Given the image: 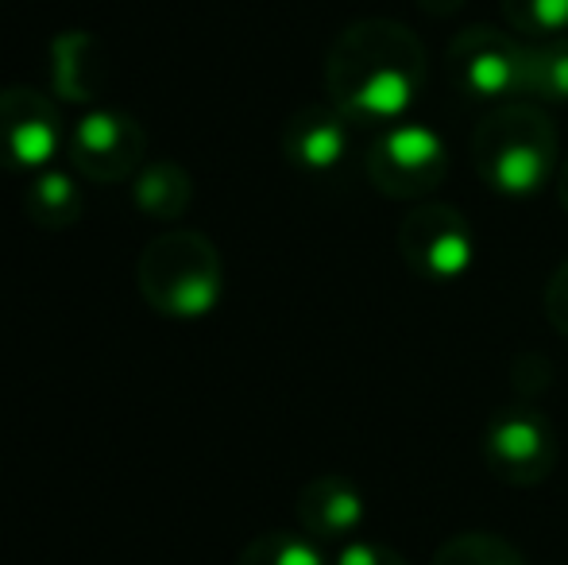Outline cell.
I'll return each instance as SVG.
<instances>
[{"instance_id":"7a4b0ae2","label":"cell","mask_w":568,"mask_h":565,"mask_svg":"<svg viewBox=\"0 0 568 565\" xmlns=\"http://www.w3.org/2000/svg\"><path fill=\"white\" fill-rule=\"evenodd\" d=\"M471 167L503 198H534L557 179L561 151L549 113L534 101H507L471 132Z\"/></svg>"},{"instance_id":"2e32d148","label":"cell","mask_w":568,"mask_h":565,"mask_svg":"<svg viewBox=\"0 0 568 565\" xmlns=\"http://www.w3.org/2000/svg\"><path fill=\"white\" fill-rule=\"evenodd\" d=\"M236 565H333L322 554V543L306 531H263L240 551Z\"/></svg>"},{"instance_id":"d6986e66","label":"cell","mask_w":568,"mask_h":565,"mask_svg":"<svg viewBox=\"0 0 568 565\" xmlns=\"http://www.w3.org/2000/svg\"><path fill=\"white\" fill-rule=\"evenodd\" d=\"M333 565H410L395 546L375 543V538H352V543L337 546Z\"/></svg>"},{"instance_id":"7402d4cb","label":"cell","mask_w":568,"mask_h":565,"mask_svg":"<svg viewBox=\"0 0 568 565\" xmlns=\"http://www.w3.org/2000/svg\"><path fill=\"white\" fill-rule=\"evenodd\" d=\"M557 198H561V205L568 213V159L561 163V171H557Z\"/></svg>"},{"instance_id":"5b68a950","label":"cell","mask_w":568,"mask_h":565,"mask_svg":"<svg viewBox=\"0 0 568 565\" xmlns=\"http://www.w3.org/2000/svg\"><path fill=\"white\" fill-rule=\"evenodd\" d=\"M398 256L418 280L456 283L476 264V233L449 202H418L398 225Z\"/></svg>"},{"instance_id":"ba28073f","label":"cell","mask_w":568,"mask_h":565,"mask_svg":"<svg viewBox=\"0 0 568 565\" xmlns=\"http://www.w3.org/2000/svg\"><path fill=\"white\" fill-rule=\"evenodd\" d=\"M67 151L78 179L109 186V182H124L143 171L148 132L124 109H90L70 132Z\"/></svg>"},{"instance_id":"ac0fdd59","label":"cell","mask_w":568,"mask_h":565,"mask_svg":"<svg viewBox=\"0 0 568 565\" xmlns=\"http://www.w3.org/2000/svg\"><path fill=\"white\" fill-rule=\"evenodd\" d=\"M503 16L526 39L568 36V0H503Z\"/></svg>"},{"instance_id":"ffe728a7","label":"cell","mask_w":568,"mask_h":565,"mask_svg":"<svg viewBox=\"0 0 568 565\" xmlns=\"http://www.w3.org/2000/svg\"><path fill=\"white\" fill-rule=\"evenodd\" d=\"M541 306H546V317L557 333L568 341V260L549 275L546 294H541Z\"/></svg>"},{"instance_id":"30bf717a","label":"cell","mask_w":568,"mask_h":565,"mask_svg":"<svg viewBox=\"0 0 568 565\" xmlns=\"http://www.w3.org/2000/svg\"><path fill=\"white\" fill-rule=\"evenodd\" d=\"M352 148V121L333 101L302 105L283 124V155L291 167L306 174H329L348 159Z\"/></svg>"},{"instance_id":"3957f363","label":"cell","mask_w":568,"mask_h":565,"mask_svg":"<svg viewBox=\"0 0 568 565\" xmlns=\"http://www.w3.org/2000/svg\"><path fill=\"white\" fill-rule=\"evenodd\" d=\"M135 283L155 314L194 322L217 310L225 294V268L210 236L194 229H171L140 252Z\"/></svg>"},{"instance_id":"4fadbf2b","label":"cell","mask_w":568,"mask_h":565,"mask_svg":"<svg viewBox=\"0 0 568 565\" xmlns=\"http://www.w3.org/2000/svg\"><path fill=\"white\" fill-rule=\"evenodd\" d=\"M523 98L534 105H568V36L526 39Z\"/></svg>"},{"instance_id":"44dd1931","label":"cell","mask_w":568,"mask_h":565,"mask_svg":"<svg viewBox=\"0 0 568 565\" xmlns=\"http://www.w3.org/2000/svg\"><path fill=\"white\" fill-rule=\"evenodd\" d=\"M418 4H422V12H429V16H453V12H460L464 0H418Z\"/></svg>"},{"instance_id":"52a82bcc","label":"cell","mask_w":568,"mask_h":565,"mask_svg":"<svg viewBox=\"0 0 568 565\" xmlns=\"http://www.w3.org/2000/svg\"><path fill=\"white\" fill-rule=\"evenodd\" d=\"M484 465L495 481L510 488H534L549 481L557 465V434L549 418L530 403L499 407L484 426Z\"/></svg>"},{"instance_id":"6da1fadb","label":"cell","mask_w":568,"mask_h":565,"mask_svg":"<svg viewBox=\"0 0 568 565\" xmlns=\"http://www.w3.org/2000/svg\"><path fill=\"white\" fill-rule=\"evenodd\" d=\"M429 74L422 39L398 20L348 23L325 59V93L352 124H395L418 101Z\"/></svg>"},{"instance_id":"5bb4252c","label":"cell","mask_w":568,"mask_h":565,"mask_svg":"<svg viewBox=\"0 0 568 565\" xmlns=\"http://www.w3.org/2000/svg\"><path fill=\"white\" fill-rule=\"evenodd\" d=\"M135 205L143 213L159 221H179L186 218L190 202H194V182H190L186 167L179 163H143V171L135 174V190H132Z\"/></svg>"},{"instance_id":"7c38bea8","label":"cell","mask_w":568,"mask_h":565,"mask_svg":"<svg viewBox=\"0 0 568 565\" xmlns=\"http://www.w3.org/2000/svg\"><path fill=\"white\" fill-rule=\"evenodd\" d=\"M51 78L54 90L67 101H93L105 82V59H101V43L90 31H67L59 43L51 47Z\"/></svg>"},{"instance_id":"9c48e42d","label":"cell","mask_w":568,"mask_h":565,"mask_svg":"<svg viewBox=\"0 0 568 565\" xmlns=\"http://www.w3.org/2000/svg\"><path fill=\"white\" fill-rule=\"evenodd\" d=\"M62 143V113L54 98L31 85L0 90V167L4 171H47Z\"/></svg>"},{"instance_id":"9a60e30c","label":"cell","mask_w":568,"mask_h":565,"mask_svg":"<svg viewBox=\"0 0 568 565\" xmlns=\"http://www.w3.org/2000/svg\"><path fill=\"white\" fill-rule=\"evenodd\" d=\"M23 210L39 229H70L85 210V194L74 174L39 171V179L23 194Z\"/></svg>"},{"instance_id":"e0dca14e","label":"cell","mask_w":568,"mask_h":565,"mask_svg":"<svg viewBox=\"0 0 568 565\" xmlns=\"http://www.w3.org/2000/svg\"><path fill=\"white\" fill-rule=\"evenodd\" d=\"M434 565H530V562L503 535L464 531V535H453L449 543H442V551L434 554Z\"/></svg>"},{"instance_id":"8992f818","label":"cell","mask_w":568,"mask_h":565,"mask_svg":"<svg viewBox=\"0 0 568 565\" xmlns=\"http://www.w3.org/2000/svg\"><path fill=\"white\" fill-rule=\"evenodd\" d=\"M449 78L468 101H523L526 43L495 23H471L449 43Z\"/></svg>"},{"instance_id":"277c9868","label":"cell","mask_w":568,"mask_h":565,"mask_svg":"<svg viewBox=\"0 0 568 565\" xmlns=\"http://www.w3.org/2000/svg\"><path fill=\"white\" fill-rule=\"evenodd\" d=\"M367 182L383 198L395 202H422L434 190H442L449 174V148L429 124L422 121H395L383 124V132L372 140L364 159Z\"/></svg>"},{"instance_id":"8fae6325","label":"cell","mask_w":568,"mask_h":565,"mask_svg":"<svg viewBox=\"0 0 568 565\" xmlns=\"http://www.w3.org/2000/svg\"><path fill=\"white\" fill-rule=\"evenodd\" d=\"M298 523L314 543H352L367 523V500L348 476L322 473L298 492Z\"/></svg>"}]
</instances>
